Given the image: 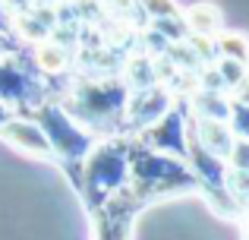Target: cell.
Masks as SVG:
<instances>
[{
    "label": "cell",
    "instance_id": "1",
    "mask_svg": "<svg viewBox=\"0 0 249 240\" xmlns=\"http://www.w3.org/2000/svg\"><path fill=\"white\" fill-rule=\"evenodd\" d=\"M123 174H126V155L120 146H101L89 152V161L79 165V190L89 209H95L123 184Z\"/></svg>",
    "mask_w": 249,
    "mask_h": 240
},
{
    "label": "cell",
    "instance_id": "2",
    "mask_svg": "<svg viewBox=\"0 0 249 240\" xmlns=\"http://www.w3.org/2000/svg\"><path fill=\"white\" fill-rule=\"evenodd\" d=\"M38 123H41L54 155H63V158H70L73 165H79L82 155L91 152V133L82 129L73 117H67L60 108H41V111H38Z\"/></svg>",
    "mask_w": 249,
    "mask_h": 240
},
{
    "label": "cell",
    "instance_id": "3",
    "mask_svg": "<svg viewBox=\"0 0 249 240\" xmlns=\"http://www.w3.org/2000/svg\"><path fill=\"white\" fill-rule=\"evenodd\" d=\"M0 139L10 142L19 152H32V155H41V158H51V155H54V148H51V142H48V136H44V129H41L38 120L10 117L0 127Z\"/></svg>",
    "mask_w": 249,
    "mask_h": 240
},
{
    "label": "cell",
    "instance_id": "5",
    "mask_svg": "<svg viewBox=\"0 0 249 240\" xmlns=\"http://www.w3.org/2000/svg\"><path fill=\"white\" fill-rule=\"evenodd\" d=\"M13 117V105H6V101H0V127H3L6 120Z\"/></svg>",
    "mask_w": 249,
    "mask_h": 240
},
{
    "label": "cell",
    "instance_id": "4",
    "mask_svg": "<svg viewBox=\"0 0 249 240\" xmlns=\"http://www.w3.org/2000/svg\"><path fill=\"white\" fill-rule=\"evenodd\" d=\"M32 95L29 73L19 70L13 60H0V101L6 105H25Z\"/></svg>",
    "mask_w": 249,
    "mask_h": 240
}]
</instances>
